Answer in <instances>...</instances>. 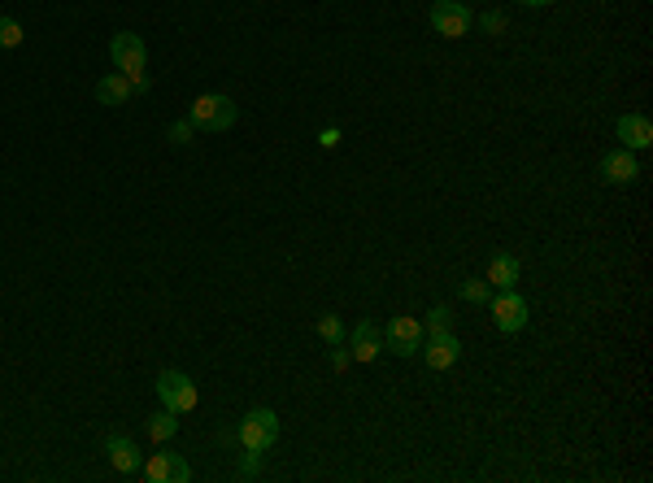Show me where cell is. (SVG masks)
Segmentation results:
<instances>
[{"mask_svg":"<svg viewBox=\"0 0 653 483\" xmlns=\"http://www.w3.org/2000/svg\"><path fill=\"white\" fill-rule=\"evenodd\" d=\"M105 458H109V466L118 470V475H140V444L135 440H126V435H109L105 440Z\"/></svg>","mask_w":653,"mask_h":483,"instance_id":"10","label":"cell"},{"mask_svg":"<svg viewBox=\"0 0 653 483\" xmlns=\"http://www.w3.org/2000/svg\"><path fill=\"white\" fill-rule=\"evenodd\" d=\"M353 353V362H375L379 353H383V331H379L375 322L366 318V322H357L353 327V339H345Z\"/></svg>","mask_w":653,"mask_h":483,"instance_id":"11","label":"cell"},{"mask_svg":"<svg viewBox=\"0 0 653 483\" xmlns=\"http://www.w3.org/2000/svg\"><path fill=\"white\" fill-rule=\"evenodd\" d=\"M157 396H161V410H170V413H192L197 401H201L197 384L183 370H161L157 375Z\"/></svg>","mask_w":653,"mask_h":483,"instance_id":"3","label":"cell"},{"mask_svg":"<svg viewBox=\"0 0 653 483\" xmlns=\"http://www.w3.org/2000/svg\"><path fill=\"white\" fill-rule=\"evenodd\" d=\"M257 458H262V453H253V449H249V458L240 461V475H244V479H253V475H257Z\"/></svg>","mask_w":653,"mask_h":483,"instance_id":"24","label":"cell"},{"mask_svg":"<svg viewBox=\"0 0 653 483\" xmlns=\"http://www.w3.org/2000/svg\"><path fill=\"white\" fill-rule=\"evenodd\" d=\"M388 348L397 353V358H414L418 348H423V339H428V331H423V322L418 318H409V314H401V318H392L388 322Z\"/></svg>","mask_w":653,"mask_h":483,"instance_id":"6","label":"cell"},{"mask_svg":"<svg viewBox=\"0 0 653 483\" xmlns=\"http://www.w3.org/2000/svg\"><path fill=\"white\" fill-rule=\"evenodd\" d=\"M619 140H623V148H631V153L649 148L653 144V122L645 118V114H623V118H619Z\"/></svg>","mask_w":653,"mask_h":483,"instance_id":"13","label":"cell"},{"mask_svg":"<svg viewBox=\"0 0 653 483\" xmlns=\"http://www.w3.org/2000/svg\"><path fill=\"white\" fill-rule=\"evenodd\" d=\"M528 301L519 296V292L510 288L501 292V296H492V322H497V331H505V336H514V331H523L528 327Z\"/></svg>","mask_w":653,"mask_h":483,"instance_id":"7","label":"cell"},{"mask_svg":"<svg viewBox=\"0 0 653 483\" xmlns=\"http://www.w3.org/2000/svg\"><path fill=\"white\" fill-rule=\"evenodd\" d=\"M457 358H462V344H457L453 331H428V339H423V362H428L431 370H453Z\"/></svg>","mask_w":653,"mask_h":483,"instance_id":"9","label":"cell"},{"mask_svg":"<svg viewBox=\"0 0 653 483\" xmlns=\"http://www.w3.org/2000/svg\"><path fill=\"white\" fill-rule=\"evenodd\" d=\"M431 26H436V35H445V40H462V35H471L475 14H471L462 0H436V5H431Z\"/></svg>","mask_w":653,"mask_h":483,"instance_id":"5","label":"cell"},{"mask_svg":"<svg viewBox=\"0 0 653 483\" xmlns=\"http://www.w3.org/2000/svg\"><path fill=\"white\" fill-rule=\"evenodd\" d=\"M314 331L323 336V344H345V339H349V331H345V322H340L336 314H323L318 322H314Z\"/></svg>","mask_w":653,"mask_h":483,"instance_id":"17","label":"cell"},{"mask_svg":"<svg viewBox=\"0 0 653 483\" xmlns=\"http://www.w3.org/2000/svg\"><path fill=\"white\" fill-rule=\"evenodd\" d=\"M131 92H135V88H131V79H126L123 70L105 74L101 83H97V100H101V105H126Z\"/></svg>","mask_w":653,"mask_h":483,"instance_id":"15","label":"cell"},{"mask_svg":"<svg viewBox=\"0 0 653 483\" xmlns=\"http://www.w3.org/2000/svg\"><path fill=\"white\" fill-rule=\"evenodd\" d=\"M192 131H197V126H192V118H179V122H170V131H166V135H170V144H192Z\"/></svg>","mask_w":653,"mask_h":483,"instance_id":"21","label":"cell"},{"mask_svg":"<svg viewBox=\"0 0 653 483\" xmlns=\"http://www.w3.org/2000/svg\"><path fill=\"white\" fill-rule=\"evenodd\" d=\"M479 26H483L488 35H501V31H505V14H483V18H479Z\"/></svg>","mask_w":653,"mask_h":483,"instance_id":"23","label":"cell"},{"mask_svg":"<svg viewBox=\"0 0 653 483\" xmlns=\"http://www.w3.org/2000/svg\"><path fill=\"white\" fill-rule=\"evenodd\" d=\"M144 432H149V440L152 444H170V440H175L179 435V413H170V410H157L149 418V423H144Z\"/></svg>","mask_w":653,"mask_h":483,"instance_id":"16","label":"cell"},{"mask_svg":"<svg viewBox=\"0 0 653 483\" xmlns=\"http://www.w3.org/2000/svg\"><path fill=\"white\" fill-rule=\"evenodd\" d=\"M636 174H640V162H636L631 148H614V153H605L602 157L605 183H636Z\"/></svg>","mask_w":653,"mask_h":483,"instance_id":"12","label":"cell"},{"mask_svg":"<svg viewBox=\"0 0 653 483\" xmlns=\"http://www.w3.org/2000/svg\"><path fill=\"white\" fill-rule=\"evenodd\" d=\"M423 331H453V310L449 305H436V310L428 314V327H423Z\"/></svg>","mask_w":653,"mask_h":483,"instance_id":"20","label":"cell"},{"mask_svg":"<svg viewBox=\"0 0 653 483\" xmlns=\"http://www.w3.org/2000/svg\"><path fill=\"white\" fill-rule=\"evenodd\" d=\"M18 44H23V23L0 14V49H18Z\"/></svg>","mask_w":653,"mask_h":483,"instance_id":"19","label":"cell"},{"mask_svg":"<svg viewBox=\"0 0 653 483\" xmlns=\"http://www.w3.org/2000/svg\"><path fill=\"white\" fill-rule=\"evenodd\" d=\"M109 57H114V66L131 79L135 92H149V74H144V66H149V49H144V40H140L135 31H118V35L109 40Z\"/></svg>","mask_w":653,"mask_h":483,"instance_id":"1","label":"cell"},{"mask_svg":"<svg viewBox=\"0 0 653 483\" xmlns=\"http://www.w3.org/2000/svg\"><path fill=\"white\" fill-rule=\"evenodd\" d=\"M240 444L253 453H266L279 444V413L275 410H249L240 418Z\"/></svg>","mask_w":653,"mask_h":483,"instance_id":"4","label":"cell"},{"mask_svg":"<svg viewBox=\"0 0 653 483\" xmlns=\"http://www.w3.org/2000/svg\"><path fill=\"white\" fill-rule=\"evenodd\" d=\"M488 279H462V288H457V296L462 301H471V305H488Z\"/></svg>","mask_w":653,"mask_h":483,"instance_id":"18","label":"cell"},{"mask_svg":"<svg viewBox=\"0 0 653 483\" xmlns=\"http://www.w3.org/2000/svg\"><path fill=\"white\" fill-rule=\"evenodd\" d=\"M188 118L197 131H231L235 118H240V109H235V100L231 97H218V92H209V97H197L192 100V109H188Z\"/></svg>","mask_w":653,"mask_h":483,"instance_id":"2","label":"cell"},{"mask_svg":"<svg viewBox=\"0 0 653 483\" xmlns=\"http://www.w3.org/2000/svg\"><path fill=\"white\" fill-rule=\"evenodd\" d=\"M140 475L149 483H188L192 479V466L179 458V453H152V458L140 466Z\"/></svg>","mask_w":653,"mask_h":483,"instance_id":"8","label":"cell"},{"mask_svg":"<svg viewBox=\"0 0 653 483\" xmlns=\"http://www.w3.org/2000/svg\"><path fill=\"white\" fill-rule=\"evenodd\" d=\"M523 5H531V9H545V5H549V0H523Z\"/></svg>","mask_w":653,"mask_h":483,"instance_id":"26","label":"cell"},{"mask_svg":"<svg viewBox=\"0 0 653 483\" xmlns=\"http://www.w3.org/2000/svg\"><path fill=\"white\" fill-rule=\"evenodd\" d=\"M349 362H353L349 348H345V344H331V370H349Z\"/></svg>","mask_w":653,"mask_h":483,"instance_id":"22","label":"cell"},{"mask_svg":"<svg viewBox=\"0 0 653 483\" xmlns=\"http://www.w3.org/2000/svg\"><path fill=\"white\" fill-rule=\"evenodd\" d=\"M318 144H323V148H336V144H340V126H326L323 135H318Z\"/></svg>","mask_w":653,"mask_h":483,"instance_id":"25","label":"cell"},{"mask_svg":"<svg viewBox=\"0 0 653 483\" xmlns=\"http://www.w3.org/2000/svg\"><path fill=\"white\" fill-rule=\"evenodd\" d=\"M523 279V262L519 257H510V253H497L492 262H488V288H501L510 292L514 283Z\"/></svg>","mask_w":653,"mask_h":483,"instance_id":"14","label":"cell"}]
</instances>
